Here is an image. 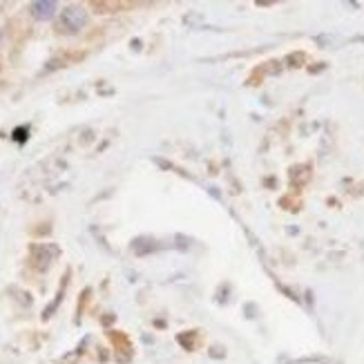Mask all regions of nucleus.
Returning <instances> with one entry per match:
<instances>
[{
    "label": "nucleus",
    "mask_w": 364,
    "mask_h": 364,
    "mask_svg": "<svg viewBox=\"0 0 364 364\" xmlns=\"http://www.w3.org/2000/svg\"><path fill=\"white\" fill-rule=\"evenodd\" d=\"M85 23H87V14L81 7H68L65 11L60 14L58 27L63 31H68V34H74V31H78Z\"/></svg>",
    "instance_id": "1"
},
{
    "label": "nucleus",
    "mask_w": 364,
    "mask_h": 364,
    "mask_svg": "<svg viewBox=\"0 0 364 364\" xmlns=\"http://www.w3.org/2000/svg\"><path fill=\"white\" fill-rule=\"evenodd\" d=\"M29 11L38 21H50L52 16L56 14V3H52V0H38V3L29 5Z\"/></svg>",
    "instance_id": "2"
}]
</instances>
